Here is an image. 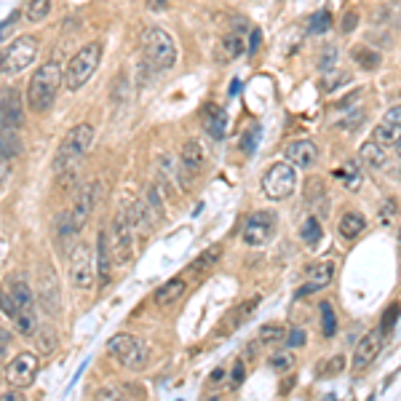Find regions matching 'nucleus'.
<instances>
[{
    "label": "nucleus",
    "mask_w": 401,
    "mask_h": 401,
    "mask_svg": "<svg viewBox=\"0 0 401 401\" xmlns=\"http://www.w3.org/2000/svg\"><path fill=\"white\" fill-rule=\"evenodd\" d=\"M65 83V70L56 59H51L46 65H41L35 70V76L27 86V107L32 113H46L51 110V104L56 102L59 86Z\"/></svg>",
    "instance_id": "nucleus-1"
},
{
    "label": "nucleus",
    "mask_w": 401,
    "mask_h": 401,
    "mask_svg": "<svg viewBox=\"0 0 401 401\" xmlns=\"http://www.w3.org/2000/svg\"><path fill=\"white\" fill-rule=\"evenodd\" d=\"M94 145V126L91 124H78L76 128H70L56 150L54 158V172L56 174H65V172H73L78 163L86 158V152L91 150Z\"/></svg>",
    "instance_id": "nucleus-2"
},
{
    "label": "nucleus",
    "mask_w": 401,
    "mask_h": 401,
    "mask_svg": "<svg viewBox=\"0 0 401 401\" xmlns=\"http://www.w3.org/2000/svg\"><path fill=\"white\" fill-rule=\"evenodd\" d=\"M100 62H102L100 43H89V46H83V49L78 51L76 56H70V62L65 67V86H67V91L83 89L91 80V76L97 73Z\"/></svg>",
    "instance_id": "nucleus-3"
},
{
    "label": "nucleus",
    "mask_w": 401,
    "mask_h": 401,
    "mask_svg": "<svg viewBox=\"0 0 401 401\" xmlns=\"http://www.w3.org/2000/svg\"><path fill=\"white\" fill-rule=\"evenodd\" d=\"M142 49L145 56L150 59V65L155 70H169L176 65V46L172 41V35L161 27H150L142 38Z\"/></svg>",
    "instance_id": "nucleus-4"
},
{
    "label": "nucleus",
    "mask_w": 401,
    "mask_h": 401,
    "mask_svg": "<svg viewBox=\"0 0 401 401\" xmlns=\"http://www.w3.org/2000/svg\"><path fill=\"white\" fill-rule=\"evenodd\" d=\"M38 56V38L35 35H19L11 46L3 49V59H0V70L5 78L19 76L32 65V59Z\"/></svg>",
    "instance_id": "nucleus-5"
},
{
    "label": "nucleus",
    "mask_w": 401,
    "mask_h": 401,
    "mask_svg": "<svg viewBox=\"0 0 401 401\" xmlns=\"http://www.w3.org/2000/svg\"><path fill=\"white\" fill-rule=\"evenodd\" d=\"M107 353L118 364H124L126 369H131V372H139L148 364V351H145V345L134 334H115V337H110L107 340Z\"/></svg>",
    "instance_id": "nucleus-6"
},
{
    "label": "nucleus",
    "mask_w": 401,
    "mask_h": 401,
    "mask_svg": "<svg viewBox=\"0 0 401 401\" xmlns=\"http://www.w3.org/2000/svg\"><path fill=\"white\" fill-rule=\"evenodd\" d=\"M297 187V174H295V166L286 161V163H273L268 169V174L262 176V193L271 200H284L289 198Z\"/></svg>",
    "instance_id": "nucleus-7"
},
{
    "label": "nucleus",
    "mask_w": 401,
    "mask_h": 401,
    "mask_svg": "<svg viewBox=\"0 0 401 401\" xmlns=\"http://www.w3.org/2000/svg\"><path fill=\"white\" fill-rule=\"evenodd\" d=\"M67 271H70V281L76 289H91L94 286V254H91V247L89 244H76L70 249V257H67Z\"/></svg>",
    "instance_id": "nucleus-8"
},
{
    "label": "nucleus",
    "mask_w": 401,
    "mask_h": 401,
    "mask_svg": "<svg viewBox=\"0 0 401 401\" xmlns=\"http://www.w3.org/2000/svg\"><path fill=\"white\" fill-rule=\"evenodd\" d=\"M110 244H113V254H115L118 265H126L134 257V225L126 211L115 214V220L110 225Z\"/></svg>",
    "instance_id": "nucleus-9"
},
{
    "label": "nucleus",
    "mask_w": 401,
    "mask_h": 401,
    "mask_svg": "<svg viewBox=\"0 0 401 401\" xmlns=\"http://www.w3.org/2000/svg\"><path fill=\"white\" fill-rule=\"evenodd\" d=\"M273 233H276V217L271 211H254L249 220H247V225H244L241 238H244L247 247L260 249V247H265V244L273 241Z\"/></svg>",
    "instance_id": "nucleus-10"
},
{
    "label": "nucleus",
    "mask_w": 401,
    "mask_h": 401,
    "mask_svg": "<svg viewBox=\"0 0 401 401\" xmlns=\"http://www.w3.org/2000/svg\"><path fill=\"white\" fill-rule=\"evenodd\" d=\"M38 369H41V361H38V353L25 351L19 356L11 358V364L5 367V380L14 385V388H30L38 377Z\"/></svg>",
    "instance_id": "nucleus-11"
},
{
    "label": "nucleus",
    "mask_w": 401,
    "mask_h": 401,
    "mask_svg": "<svg viewBox=\"0 0 401 401\" xmlns=\"http://www.w3.org/2000/svg\"><path fill=\"white\" fill-rule=\"evenodd\" d=\"M97 200H100V182H89V185H83V190L78 193V198H76V206H73V211H70V222H73V227H76V233L78 230H83L86 222L91 220Z\"/></svg>",
    "instance_id": "nucleus-12"
},
{
    "label": "nucleus",
    "mask_w": 401,
    "mask_h": 401,
    "mask_svg": "<svg viewBox=\"0 0 401 401\" xmlns=\"http://www.w3.org/2000/svg\"><path fill=\"white\" fill-rule=\"evenodd\" d=\"M380 348H382V329L367 332V334L358 340L356 351H353V372H364V369L377 358Z\"/></svg>",
    "instance_id": "nucleus-13"
},
{
    "label": "nucleus",
    "mask_w": 401,
    "mask_h": 401,
    "mask_svg": "<svg viewBox=\"0 0 401 401\" xmlns=\"http://www.w3.org/2000/svg\"><path fill=\"white\" fill-rule=\"evenodd\" d=\"M286 161H289L292 166H300V169L316 166V161H319V148H316V142H310V139H295V142H289V145H286Z\"/></svg>",
    "instance_id": "nucleus-14"
},
{
    "label": "nucleus",
    "mask_w": 401,
    "mask_h": 401,
    "mask_svg": "<svg viewBox=\"0 0 401 401\" xmlns=\"http://www.w3.org/2000/svg\"><path fill=\"white\" fill-rule=\"evenodd\" d=\"M22 124H25L22 97L16 89H5L3 91V128H19Z\"/></svg>",
    "instance_id": "nucleus-15"
},
{
    "label": "nucleus",
    "mask_w": 401,
    "mask_h": 401,
    "mask_svg": "<svg viewBox=\"0 0 401 401\" xmlns=\"http://www.w3.org/2000/svg\"><path fill=\"white\" fill-rule=\"evenodd\" d=\"M113 265H118V262H115L113 244H110V230H102L100 238H97V273H100L102 284L110 278V273H113Z\"/></svg>",
    "instance_id": "nucleus-16"
},
{
    "label": "nucleus",
    "mask_w": 401,
    "mask_h": 401,
    "mask_svg": "<svg viewBox=\"0 0 401 401\" xmlns=\"http://www.w3.org/2000/svg\"><path fill=\"white\" fill-rule=\"evenodd\" d=\"M358 163H364V166H367V169H372V172L385 169V163H388L385 145H380L377 139H372V142H364V145L358 148Z\"/></svg>",
    "instance_id": "nucleus-17"
},
{
    "label": "nucleus",
    "mask_w": 401,
    "mask_h": 401,
    "mask_svg": "<svg viewBox=\"0 0 401 401\" xmlns=\"http://www.w3.org/2000/svg\"><path fill=\"white\" fill-rule=\"evenodd\" d=\"M179 166L190 174H200L203 166H206V155L200 150L198 142H185L182 145V152H179Z\"/></svg>",
    "instance_id": "nucleus-18"
},
{
    "label": "nucleus",
    "mask_w": 401,
    "mask_h": 401,
    "mask_svg": "<svg viewBox=\"0 0 401 401\" xmlns=\"http://www.w3.org/2000/svg\"><path fill=\"white\" fill-rule=\"evenodd\" d=\"M334 271H337V265H334L332 260L319 262V265L310 271V281H308V286H302L300 295H305V292H319V289L329 286V284H332V278H334Z\"/></svg>",
    "instance_id": "nucleus-19"
},
{
    "label": "nucleus",
    "mask_w": 401,
    "mask_h": 401,
    "mask_svg": "<svg viewBox=\"0 0 401 401\" xmlns=\"http://www.w3.org/2000/svg\"><path fill=\"white\" fill-rule=\"evenodd\" d=\"M203 128L214 137V139H222L227 131V113L222 107H214V104H209L206 110H203Z\"/></svg>",
    "instance_id": "nucleus-20"
},
{
    "label": "nucleus",
    "mask_w": 401,
    "mask_h": 401,
    "mask_svg": "<svg viewBox=\"0 0 401 401\" xmlns=\"http://www.w3.org/2000/svg\"><path fill=\"white\" fill-rule=\"evenodd\" d=\"M148 211H150V203H145V200H137V203H131V211H128V220H131L134 230H137V233L142 230L145 236L150 233L152 225H155V220H158V217H150Z\"/></svg>",
    "instance_id": "nucleus-21"
},
{
    "label": "nucleus",
    "mask_w": 401,
    "mask_h": 401,
    "mask_svg": "<svg viewBox=\"0 0 401 401\" xmlns=\"http://www.w3.org/2000/svg\"><path fill=\"white\" fill-rule=\"evenodd\" d=\"M337 227H340V236H343V238L353 241V238H358V236L364 233L367 220H364V214H361V211H345Z\"/></svg>",
    "instance_id": "nucleus-22"
},
{
    "label": "nucleus",
    "mask_w": 401,
    "mask_h": 401,
    "mask_svg": "<svg viewBox=\"0 0 401 401\" xmlns=\"http://www.w3.org/2000/svg\"><path fill=\"white\" fill-rule=\"evenodd\" d=\"M14 329H16V334H22V337H35L38 334V313H35V305H30V308H22L19 310V316L14 319Z\"/></svg>",
    "instance_id": "nucleus-23"
},
{
    "label": "nucleus",
    "mask_w": 401,
    "mask_h": 401,
    "mask_svg": "<svg viewBox=\"0 0 401 401\" xmlns=\"http://www.w3.org/2000/svg\"><path fill=\"white\" fill-rule=\"evenodd\" d=\"M185 289H187V284H185L182 278H172V281H166V284L155 292V302H158V305H172V302L179 300V297L185 295Z\"/></svg>",
    "instance_id": "nucleus-24"
},
{
    "label": "nucleus",
    "mask_w": 401,
    "mask_h": 401,
    "mask_svg": "<svg viewBox=\"0 0 401 401\" xmlns=\"http://www.w3.org/2000/svg\"><path fill=\"white\" fill-rule=\"evenodd\" d=\"M247 49V32H227L222 38V54L225 59H238Z\"/></svg>",
    "instance_id": "nucleus-25"
},
{
    "label": "nucleus",
    "mask_w": 401,
    "mask_h": 401,
    "mask_svg": "<svg viewBox=\"0 0 401 401\" xmlns=\"http://www.w3.org/2000/svg\"><path fill=\"white\" fill-rule=\"evenodd\" d=\"M401 137V126L396 124H388V121H382V124L375 126V137L372 139H377L380 145H385V148H391V145H396Z\"/></svg>",
    "instance_id": "nucleus-26"
},
{
    "label": "nucleus",
    "mask_w": 401,
    "mask_h": 401,
    "mask_svg": "<svg viewBox=\"0 0 401 401\" xmlns=\"http://www.w3.org/2000/svg\"><path fill=\"white\" fill-rule=\"evenodd\" d=\"M300 238L305 247H319V241H321V225H319V220L316 217H308L300 227Z\"/></svg>",
    "instance_id": "nucleus-27"
},
{
    "label": "nucleus",
    "mask_w": 401,
    "mask_h": 401,
    "mask_svg": "<svg viewBox=\"0 0 401 401\" xmlns=\"http://www.w3.org/2000/svg\"><path fill=\"white\" fill-rule=\"evenodd\" d=\"M137 396H142V391L131 385H110L97 391V399H137Z\"/></svg>",
    "instance_id": "nucleus-28"
},
{
    "label": "nucleus",
    "mask_w": 401,
    "mask_h": 401,
    "mask_svg": "<svg viewBox=\"0 0 401 401\" xmlns=\"http://www.w3.org/2000/svg\"><path fill=\"white\" fill-rule=\"evenodd\" d=\"M19 155V137L16 128H3V163H11Z\"/></svg>",
    "instance_id": "nucleus-29"
},
{
    "label": "nucleus",
    "mask_w": 401,
    "mask_h": 401,
    "mask_svg": "<svg viewBox=\"0 0 401 401\" xmlns=\"http://www.w3.org/2000/svg\"><path fill=\"white\" fill-rule=\"evenodd\" d=\"M51 14V0H30L25 8L27 22H43Z\"/></svg>",
    "instance_id": "nucleus-30"
},
{
    "label": "nucleus",
    "mask_w": 401,
    "mask_h": 401,
    "mask_svg": "<svg viewBox=\"0 0 401 401\" xmlns=\"http://www.w3.org/2000/svg\"><path fill=\"white\" fill-rule=\"evenodd\" d=\"M337 176L343 179V185H345L348 190H353V193L361 187V172H358V163H353V161L351 163H345V166L337 172Z\"/></svg>",
    "instance_id": "nucleus-31"
},
{
    "label": "nucleus",
    "mask_w": 401,
    "mask_h": 401,
    "mask_svg": "<svg viewBox=\"0 0 401 401\" xmlns=\"http://www.w3.org/2000/svg\"><path fill=\"white\" fill-rule=\"evenodd\" d=\"M353 59H356L364 70H375L377 65H380V54L372 49H364V46H356V49H353Z\"/></svg>",
    "instance_id": "nucleus-32"
},
{
    "label": "nucleus",
    "mask_w": 401,
    "mask_h": 401,
    "mask_svg": "<svg viewBox=\"0 0 401 401\" xmlns=\"http://www.w3.org/2000/svg\"><path fill=\"white\" fill-rule=\"evenodd\" d=\"M319 310H321V332H324V337H332L337 329V316H334L332 302H321Z\"/></svg>",
    "instance_id": "nucleus-33"
},
{
    "label": "nucleus",
    "mask_w": 401,
    "mask_h": 401,
    "mask_svg": "<svg viewBox=\"0 0 401 401\" xmlns=\"http://www.w3.org/2000/svg\"><path fill=\"white\" fill-rule=\"evenodd\" d=\"M0 305H3V316H8L11 321H14V319L19 316V310H22L19 302H16V297H14V292H11V286L0 295Z\"/></svg>",
    "instance_id": "nucleus-34"
},
{
    "label": "nucleus",
    "mask_w": 401,
    "mask_h": 401,
    "mask_svg": "<svg viewBox=\"0 0 401 401\" xmlns=\"http://www.w3.org/2000/svg\"><path fill=\"white\" fill-rule=\"evenodd\" d=\"M11 292H14V297H16V302H19V308H30V305H35L32 289L27 286L25 281H16V284H11Z\"/></svg>",
    "instance_id": "nucleus-35"
},
{
    "label": "nucleus",
    "mask_w": 401,
    "mask_h": 401,
    "mask_svg": "<svg viewBox=\"0 0 401 401\" xmlns=\"http://www.w3.org/2000/svg\"><path fill=\"white\" fill-rule=\"evenodd\" d=\"M286 334H289V332L278 324H265L260 329V340H262V343H281Z\"/></svg>",
    "instance_id": "nucleus-36"
},
{
    "label": "nucleus",
    "mask_w": 401,
    "mask_h": 401,
    "mask_svg": "<svg viewBox=\"0 0 401 401\" xmlns=\"http://www.w3.org/2000/svg\"><path fill=\"white\" fill-rule=\"evenodd\" d=\"M268 364H271V369H276V372H286V369H292L295 356H292V353H286V351L273 353V356L268 358Z\"/></svg>",
    "instance_id": "nucleus-37"
},
{
    "label": "nucleus",
    "mask_w": 401,
    "mask_h": 401,
    "mask_svg": "<svg viewBox=\"0 0 401 401\" xmlns=\"http://www.w3.org/2000/svg\"><path fill=\"white\" fill-rule=\"evenodd\" d=\"M59 292V286H56V276L51 278V276H46L43 278V305H46V310H56V300H51V295H56ZM59 297V295H56Z\"/></svg>",
    "instance_id": "nucleus-38"
},
{
    "label": "nucleus",
    "mask_w": 401,
    "mask_h": 401,
    "mask_svg": "<svg viewBox=\"0 0 401 401\" xmlns=\"http://www.w3.org/2000/svg\"><path fill=\"white\" fill-rule=\"evenodd\" d=\"M38 348H41V353H51L54 348H56V332L54 329H38Z\"/></svg>",
    "instance_id": "nucleus-39"
},
{
    "label": "nucleus",
    "mask_w": 401,
    "mask_h": 401,
    "mask_svg": "<svg viewBox=\"0 0 401 401\" xmlns=\"http://www.w3.org/2000/svg\"><path fill=\"white\" fill-rule=\"evenodd\" d=\"M332 27V14L329 11H319L310 22V35H324L326 30Z\"/></svg>",
    "instance_id": "nucleus-40"
},
{
    "label": "nucleus",
    "mask_w": 401,
    "mask_h": 401,
    "mask_svg": "<svg viewBox=\"0 0 401 401\" xmlns=\"http://www.w3.org/2000/svg\"><path fill=\"white\" fill-rule=\"evenodd\" d=\"M345 369V356H334L332 361H326V367L321 369V377H334Z\"/></svg>",
    "instance_id": "nucleus-41"
},
{
    "label": "nucleus",
    "mask_w": 401,
    "mask_h": 401,
    "mask_svg": "<svg viewBox=\"0 0 401 401\" xmlns=\"http://www.w3.org/2000/svg\"><path fill=\"white\" fill-rule=\"evenodd\" d=\"M337 65V49L334 46H326L321 51V70H329V67H334Z\"/></svg>",
    "instance_id": "nucleus-42"
},
{
    "label": "nucleus",
    "mask_w": 401,
    "mask_h": 401,
    "mask_svg": "<svg viewBox=\"0 0 401 401\" xmlns=\"http://www.w3.org/2000/svg\"><path fill=\"white\" fill-rule=\"evenodd\" d=\"M217 257H220V247H211L206 257H198V262H196V271H198V268H206V265H209V262H214Z\"/></svg>",
    "instance_id": "nucleus-43"
},
{
    "label": "nucleus",
    "mask_w": 401,
    "mask_h": 401,
    "mask_svg": "<svg viewBox=\"0 0 401 401\" xmlns=\"http://www.w3.org/2000/svg\"><path fill=\"white\" fill-rule=\"evenodd\" d=\"M241 380H244V361H236V367H233V380H230V385H233V388H238V385H241Z\"/></svg>",
    "instance_id": "nucleus-44"
},
{
    "label": "nucleus",
    "mask_w": 401,
    "mask_h": 401,
    "mask_svg": "<svg viewBox=\"0 0 401 401\" xmlns=\"http://www.w3.org/2000/svg\"><path fill=\"white\" fill-rule=\"evenodd\" d=\"M382 121H388V124L401 126V104H396V107H391V110L385 113V118H382Z\"/></svg>",
    "instance_id": "nucleus-45"
},
{
    "label": "nucleus",
    "mask_w": 401,
    "mask_h": 401,
    "mask_svg": "<svg viewBox=\"0 0 401 401\" xmlns=\"http://www.w3.org/2000/svg\"><path fill=\"white\" fill-rule=\"evenodd\" d=\"M286 343H289V345H302V343H305V332H302V329H292L289 337H286Z\"/></svg>",
    "instance_id": "nucleus-46"
},
{
    "label": "nucleus",
    "mask_w": 401,
    "mask_h": 401,
    "mask_svg": "<svg viewBox=\"0 0 401 401\" xmlns=\"http://www.w3.org/2000/svg\"><path fill=\"white\" fill-rule=\"evenodd\" d=\"M356 25H358V14H356V11L345 14V22H343V32H351V30Z\"/></svg>",
    "instance_id": "nucleus-47"
},
{
    "label": "nucleus",
    "mask_w": 401,
    "mask_h": 401,
    "mask_svg": "<svg viewBox=\"0 0 401 401\" xmlns=\"http://www.w3.org/2000/svg\"><path fill=\"white\" fill-rule=\"evenodd\" d=\"M382 206H385V209H382V214H380V220H382V222L388 225V222H391V211H396V203H393V200H385Z\"/></svg>",
    "instance_id": "nucleus-48"
},
{
    "label": "nucleus",
    "mask_w": 401,
    "mask_h": 401,
    "mask_svg": "<svg viewBox=\"0 0 401 401\" xmlns=\"http://www.w3.org/2000/svg\"><path fill=\"white\" fill-rule=\"evenodd\" d=\"M251 41H249V51H247V54H254V51H257V46H260V30H251V35H249Z\"/></svg>",
    "instance_id": "nucleus-49"
},
{
    "label": "nucleus",
    "mask_w": 401,
    "mask_h": 401,
    "mask_svg": "<svg viewBox=\"0 0 401 401\" xmlns=\"http://www.w3.org/2000/svg\"><path fill=\"white\" fill-rule=\"evenodd\" d=\"M169 5V0H148V8L150 11H163Z\"/></svg>",
    "instance_id": "nucleus-50"
},
{
    "label": "nucleus",
    "mask_w": 401,
    "mask_h": 401,
    "mask_svg": "<svg viewBox=\"0 0 401 401\" xmlns=\"http://www.w3.org/2000/svg\"><path fill=\"white\" fill-rule=\"evenodd\" d=\"M0 334H3V353H8V337H11V334H8V332H5V329H3V332H0Z\"/></svg>",
    "instance_id": "nucleus-51"
},
{
    "label": "nucleus",
    "mask_w": 401,
    "mask_h": 401,
    "mask_svg": "<svg viewBox=\"0 0 401 401\" xmlns=\"http://www.w3.org/2000/svg\"><path fill=\"white\" fill-rule=\"evenodd\" d=\"M393 148H396V152H399V155H401V137H399V142H396Z\"/></svg>",
    "instance_id": "nucleus-52"
},
{
    "label": "nucleus",
    "mask_w": 401,
    "mask_h": 401,
    "mask_svg": "<svg viewBox=\"0 0 401 401\" xmlns=\"http://www.w3.org/2000/svg\"><path fill=\"white\" fill-rule=\"evenodd\" d=\"M399 251H401V227H399Z\"/></svg>",
    "instance_id": "nucleus-53"
}]
</instances>
